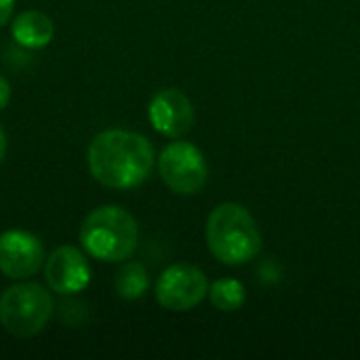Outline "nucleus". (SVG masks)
<instances>
[{"label": "nucleus", "mask_w": 360, "mask_h": 360, "mask_svg": "<svg viewBox=\"0 0 360 360\" xmlns=\"http://www.w3.org/2000/svg\"><path fill=\"white\" fill-rule=\"evenodd\" d=\"M89 171L105 188L129 190L143 184L154 167L152 143L133 131L108 129L89 146Z\"/></svg>", "instance_id": "nucleus-1"}, {"label": "nucleus", "mask_w": 360, "mask_h": 360, "mask_svg": "<svg viewBox=\"0 0 360 360\" xmlns=\"http://www.w3.org/2000/svg\"><path fill=\"white\" fill-rule=\"evenodd\" d=\"M207 245L221 264L240 266L262 251V234L245 207L224 202L207 219Z\"/></svg>", "instance_id": "nucleus-2"}, {"label": "nucleus", "mask_w": 360, "mask_h": 360, "mask_svg": "<svg viewBox=\"0 0 360 360\" xmlns=\"http://www.w3.org/2000/svg\"><path fill=\"white\" fill-rule=\"evenodd\" d=\"M139 240V228L135 217L116 205L93 209L80 226L82 249L108 264L124 262L133 255Z\"/></svg>", "instance_id": "nucleus-3"}, {"label": "nucleus", "mask_w": 360, "mask_h": 360, "mask_svg": "<svg viewBox=\"0 0 360 360\" xmlns=\"http://www.w3.org/2000/svg\"><path fill=\"white\" fill-rule=\"evenodd\" d=\"M51 314L53 300L49 291L36 283L13 285L0 295V325L15 338L38 335Z\"/></svg>", "instance_id": "nucleus-4"}, {"label": "nucleus", "mask_w": 360, "mask_h": 360, "mask_svg": "<svg viewBox=\"0 0 360 360\" xmlns=\"http://www.w3.org/2000/svg\"><path fill=\"white\" fill-rule=\"evenodd\" d=\"M158 171L162 181L181 196L198 194L209 179L207 160L202 152L190 141L169 143L158 158Z\"/></svg>", "instance_id": "nucleus-5"}, {"label": "nucleus", "mask_w": 360, "mask_h": 360, "mask_svg": "<svg viewBox=\"0 0 360 360\" xmlns=\"http://www.w3.org/2000/svg\"><path fill=\"white\" fill-rule=\"evenodd\" d=\"M154 293L156 302L165 310L188 312L207 297L209 283L200 268L190 264H175L160 274Z\"/></svg>", "instance_id": "nucleus-6"}, {"label": "nucleus", "mask_w": 360, "mask_h": 360, "mask_svg": "<svg viewBox=\"0 0 360 360\" xmlns=\"http://www.w3.org/2000/svg\"><path fill=\"white\" fill-rule=\"evenodd\" d=\"M44 264V247L38 236L25 230L0 234V272L11 281L34 276Z\"/></svg>", "instance_id": "nucleus-7"}, {"label": "nucleus", "mask_w": 360, "mask_h": 360, "mask_svg": "<svg viewBox=\"0 0 360 360\" xmlns=\"http://www.w3.org/2000/svg\"><path fill=\"white\" fill-rule=\"evenodd\" d=\"M44 278L49 289L59 295L80 293L91 281V266L80 249L63 245L49 255L44 264Z\"/></svg>", "instance_id": "nucleus-8"}, {"label": "nucleus", "mask_w": 360, "mask_h": 360, "mask_svg": "<svg viewBox=\"0 0 360 360\" xmlns=\"http://www.w3.org/2000/svg\"><path fill=\"white\" fill-rule=\"evenodd\" d=\"M148 116L152 127L171 139L184 137L194 124V108L186 93L179 89H162L158 91L148 108Z\"/></svg>", "instance_id": "nucleus-9"}, {"label": "nucleus", "mask_w": 360, "mask_h": 360, "mask_svg": "<svg viewBox=\"0 0 360 360\" xmlns=\"http://www.w3.org/2000/svg\"><path fill=\"white\" fill-rule=\"evenodd\" d=\"M13 38L25 49H42L53 40L55 27L49 15L40 11H23L13 21Z\"/></svg>", "instance_id": "nucleus-10"}, {"label": "nucleus", "mask_w": 360, "mask_h": 360, "mask_svg": "<svg viewBox=\"0 0 360 360\" xmlns=\"http://www.w3.org/2000/svg\"><path fill=\"white\" fill-rule=\"evenodd\" d=\"M148 272L141 264L137 262H131V264H124L116 278H114V289L118 293V297L127 300V302H133V300H139L146 295L148 291Z\"/></svg>", "instance_id": "nucleus-11"}, {"label": "nucleus", "mask_w": 360, "mask_h": 360, "mask_svg": "<svg viewBox=\"0 0 360 360\" xmlns=\"http://www.w3.org/2000/svg\"><path fill=\"white\" fill-rule=\"evenodd\" d=\"M209 297H211V304L221 312H234L247 300L245 287L236 278H219V281H215L211 285V289H209Z\"/></svg>", "instance_id": "nucleus-12"}, {"label": "nucleus", "mask_w": 360, "mask_h": 360, "mask_svg": "<svg viewBox=\"0 0 360 360\" xmlns=\"http://www.w3.org/2000/svg\"><path fill=\"white\" fill-rule=\"evenodd\" d=\"M13 8L15 0H0V25L8 23V19L13 17Z\"/></svg>", "instance_id": "nucleus-13"}, {"label": "nucleus", "mask_w": 360, "mask_h": 360, "mask_svg": "<svg viewBox=\"0 0 360 360\" xmlns=\"http://www.w3.org/2000/svg\"><path fill=\"white\" fill-rule=\"evenodd\" d=\"M11 101V84L0 76V110H4Z\"/></svg>", "instance_id": "nucleus-14"}, {"label": "nucleus", "mask_w": 360, "mask_h": 360, "mask_svg": "<svg viewBox=\"0 0 360 360\" xmlns=\"http://www.w3.org/2000/svg\"><path fill=\"white\" fill-rule=\"evenodd\" d=\"M4 154H6V135H4V131H2V127H0V162H2V158H4Z\"/></svg>", "instance_id": "nucleus-15"}]
</instances>
